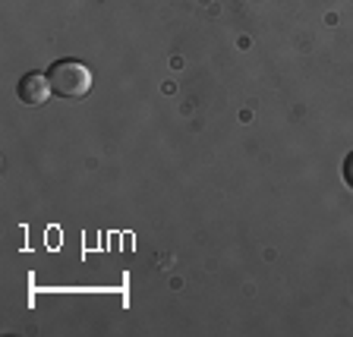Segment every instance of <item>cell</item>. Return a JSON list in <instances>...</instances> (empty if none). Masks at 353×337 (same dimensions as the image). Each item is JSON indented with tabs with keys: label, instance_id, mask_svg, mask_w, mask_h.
<instances>
[{
	"label": "cell",
	"instance_id": "obj_1",
	"mask_svg": "<svg viewBox=\"0 0 353 337\" xmlns=\"http://www.w3.org/2000/svg\"><path fill=\"white\" fill-rule=\"evenodd\" d=\"M48 79H51V92L57 98H63V101H79L92 88V73L79 60H57L48 70Z\"/></svg>",
	"mask_w": 353,
	"mask_h": 337
},
{
	"label": "cell",
	"instance_id": "obj_2",
	"mask_svg": "<svg viewBox=\"0 0 353 337\" xmlns=\"http://www.w3.org/2000/svg\"><path fill=\"white\" fill-rule=\"evenodd\" d=\"M16 92H19V101L22 104H44L48 98H51V79H48V73H26L19 79V85H16Z\"/></svg>",
	"mask_w": 353,
	"mask_h": 337
},
{
	"label": "cell",
	"instance_id": "obj_3",
	"mask_svg": "<svg viewBox=\"0 0 353 337\" xmlns=\"http://www.w3.org/2000/svg\"><path fill=\"white\" fill-rule=\"evenodd\" d=\"M344 176H347V186H350V190H353V154H350V158H347V161H344Z\"/></svg>",
	"mask_w": 353,
	"mask_h": 337
}]
</instances>
